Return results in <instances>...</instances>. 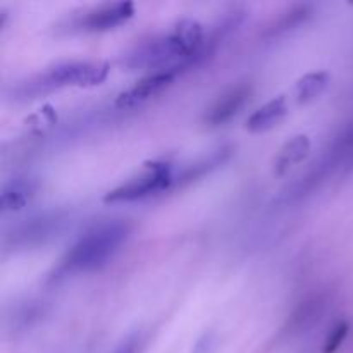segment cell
I'll return each mask as SVG.
<instances>
[{
    "instance_id": "1",
    "label": "cell",
    "mask_w": 353,
    "mask_h": 353,
    "mask_svg": "<svg viewBox=\"0 0 353 353\" xmlns=\"http://www.w3.org/2000/svg\"><path fill=\"white\" fill-rule=\"evenodd\" d=\"M205 55V37L200 23L185 19L168 37L152 40L131 52L126 64L133 69L172 71L176 74Z\"/></svg>"
},
{
    "instance_id": "2",
    "label": "cell",
    "mask_w": 353,
    "mask_h": 353,
    "mask_svg": "<svg viewBox=\"0 0 353 353\" xmlns=\"http://www.w3.org/2000/svg\"><path fill=\"white\" fill-rule=\"evenodd\" d=\"M131 233L128 221H105L86 231L62 257L55 274L69 276L100 269L119 252Z\"/></svg>"
},
{
    "instance_id": "3",
    "label": "cell",
    "mask_w": 353,
    "mask_h": 353,
    "mask_svg": "<svg viewBox=\"0 0 353 353\" xmlns=\"http://www.w3.org/2000/svg\"><path fill=\"white\" fill-rule=\"evenodd\" d=\"M109 76V65L103 62H64L38 78L37 83H30L34 93L45 90L62 88V86H95L103 83Z\"/></svg>"
},
{
    "instance_id": "4",
    "label": "cell",
    "mask_w": 353,
    "mask_h": 353,
    "mask_svg": "<svg viewBox=\"0 0 353 353\" xmlns=\"http://www.w3.org/2000/svg\"><path fill=\"white\" fill-rule=\"evenodd\" d=\"M172 181H174V178H172L171 164L150 162V164L145 165L140 174L107 193L103 200L107 203L137 202V200H143L147 196L155 195V193L164 192Z\"/></svg>"
},
{
    "instance_id": "5",
    "label": "cell",
    "mask_w": 353,
    "mask_h": 353,
    "mask_svg": "<svg viewBox=\"0 0 353 353\" xmlns=\"http://www.w3.org/2000/svg\"><path fill=\"white\" fill-rule=\"evenodd\" d=\"M134 14V6L131 2L103 3L97 9L90 10L79 23V28L85 31H107L121 26L131 19Z\"/></svg>"
},
{
    "instance_id": "6",
    "label": "cell",
    "mask_w": 353,
    "mask_h": 353,
    "mask_svg": "<svg viewBox=\"0 0 353 353\" xmlns=\"http://www.w3.org/2000/svg\"><path fill=\"white\" fill-rule=\"evenodd\" d=\"M348 165H353V119L338 134L336 140L327 150L326 157L323 159V162L317 165L314 174L310 176H314V181L316 179L319 181V179L326 178V174H330L333 169L348 168Z\"/></svg>"
},
{
    "instance_id": "7",
    "label": "cell",
    "mask_w": 353,
    "mask_h": 353,
    "mask_svg": "<svg viewBox=\"0 0 353 353\" xmlns=\"http://www.w3.org/2000/svg\"><path fill=\"white\" fill-rule=\"evenodd\" d=\"M176 76L178 74L172 71L152 72L150 76H147V78H143L141 81H138L133 88L121 93L116 100L117 107H124V109H128V107H134L147 102L148 99H152V97L161 93L164 88H168V86L174 81Z\"/></svg>"
},
{
    "instance_id": "8",
    "label": "cell",
    "mask_w": 353,
    "mask_h": 353,
    "mask_svg": "<svg viewBox=\"0 0 353 353\" xmlns=\"http://www.w3.org/2000/svg\"><path fill=\"white\" fill-rule=\"evenodd\" d=\"M250 86L248 85H238L234 88H231L230 92L224 93L212 107L207 112L205 121L210 126H221V124L228 123V121L233 119L243 105L247 103V100L250 99Z\"/></svg>"
},
{
    "instance_id": "9",
    "label": "cell",
    "mask_w": 353,
    "mask_h": 353,
    "mask_svg": "<svg viewBox=\"0 0 353 353\" xmlns=\"http://www.w3.org/2000/svg\"><path fill=\"white\" fill-rule=\"evenodd\" d=\"M288 114V103L285 97H276L271 102L262 105L261 109L255 110L247 121V130L252 133H262L271 128L278 126Z\"/></svg>"
},
{
    "instance_id": "10",
    "label": "cell",
    "mask_w": 353,
    "mask_h": 353,
    "mask_svg": "<svg viewBox=\"0 0 353 353\" xmlns=\"http://www.w3.org/2000/svg\"><path fill=\"white\" fill-rule=\"evenodd\" d=\"M310 152V140L307 134H296L292 140L286 141L285 147L279 150L278 157L274 161V172L283 176L288 172L293 165L300 164Z\"/></svg>"
},
{
    "instance_id": "11",
    "label": "cell",
    "mask_w": 353,
    "mask_h": 353,
    "mask_svg": "<svg viewBox=\"0 0 353 353\" xmlns=\"http://www.w3.org/2000/svg\"><path fill=\"white\" fill-rule=\"evenodd\" d=\"M34 190H37V185L31 179H12L2 190V199H0L2 212H16V210L23 209L34 195Z\"/></svg>"
},
{
    "instance_id": "12",
    "label": "cell",
    "mask_w": 353,
    "mask_h": 353,
    "mask_svg": "<svg viewBox=\"0 0 353 353\" xmlns=\"http://www.w3.org/2000/svg\"><path fill=\"white\" fill-rule=\"evenodd\" d=\"M327 83H330V74L324 71L319 72H309L303 78L296 81L295 86V97L299 103H309L314 99L321 95L326 90Z\"/></svg>"
},
{
    "instance_id": "13",
    "label": "cell",
    "mask_w": 353,
    "mask_h": 353,
    "mask_svg": "<svg viewBox=\"0 0 353 353\" xmlns=\"http://www.w3.org/2000/svg\"><path fill=\"white\" fill-rule=\"evenodd\" d=\"M312 14H314L312 6H307V3L305 6L293 7V9H290L285 16L279 17L278 23H276L274 26L268 31V34L269 37H278V34L286 33V31L293 30V28H296V26H300L302 23H305V21L309 19Z\"/></svg>"
},
{
    "instance_id": "14",
    "label": "cell",
    "mask_w": 353,
    "mask_h": 353,
    "mask_svg": "<svg viewBox=\"0 0 353 353\" xmlns=\"http://www.w3.org/2000/svg\"><path fill=\"white\" fill-rule=\"evenodd\" d=\"M59 221L55 217L52 219H34L26 230L21 231V240L23 241H41L45 236H52V233L55 231V224Z\"/></svg>"
},
{
    "instance_id": "15",
    "label": "cell",
    "mask_w": 353,
    "mask_h": 353,
    "mask_svg": "<svg viewBox=\"0 0 353 353\" xmlns=\"http://www.w3.org/2000/svg\"><path fill=\"white\" fill-rule=\"evenodd\" d=\"M347 334H348V323L341 321V323H338L336 326L333 327V331L327 334L326 343H324V353H334V352H336L338 348L341 347V343L345 341Z\"/></svg>"
},
{
    "instance_id": "16",
    "label": "cell",
    "mask_w": 353,
    "mask_h": 353,
    "mask_svg": "<svg viewBox=\"0 0 353 353\" xmlns=\"http://www.w3.org/2000/svg\"><path fill=\"white\" fill-rule=\"evenodd\" d=\"M138 352V340L137 338H130L128 341H124L119 348L114 353H137Z\"/></svg>"
}]
</instances>
